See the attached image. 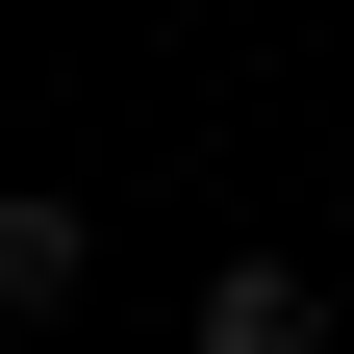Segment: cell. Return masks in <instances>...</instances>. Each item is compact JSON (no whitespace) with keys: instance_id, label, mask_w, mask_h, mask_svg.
<instances>
[{"instance_id":"6da1fadb","label":"cell","mask_w":354,"mask_h":354,"mask_svg":"<svg viewBox=\"0 0 354 354\" xmlns=\"http://www.w3.org/2000/svg\"><path fill=\"white\" fill-rule=\"evenodd\" d=\"M203 354H329V279H304V253H228V279H203Z\"/></svg>"},{"instance_id":"7a4b0ae2","label":"cell","mask_w":354,"mask_h":354,"mask_svg":"<svg viewBox=\"0 0 354 354\" xmlns=\"http://www.w3.org/2000/svg\"><path fill=\"white\" fill-rule=\"evenodd\" d=\"M76 279H102V203H0V329H51Z\"/></svg>"}]
</instances>
